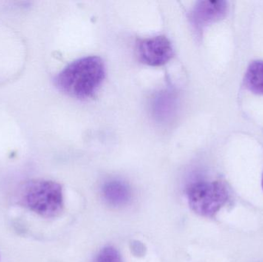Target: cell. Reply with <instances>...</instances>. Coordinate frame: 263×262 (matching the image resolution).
Wrapping results in <instances>:
<instances>
[{"label":"cell","instance_id":"cell-1","mask_svg":"<svg viewBox=\"0 0 263 262\" xmlns=\"http://www.w3.org/2000/svg\"><path fill=\"white\" fill-rule=\"evenodd\" d=\"M106 76L104 62L100 57L90 55L69 63L57 75L55 86L62 92L78 98L94 95Z\"/></svg>","mask_w":263,"mask_h":262},{"label":"cell","instance_id":"cell-2","mask_svg":"<svg viewBox=\"0 0 263 262\" xmlns=\"http://www.w3.org/2000/svg\"><path fill=\"white\" fill-rule=\"evenodd\" d=\"M20 198L25 207L43 218H55L64 208L63 187L49 180L28 182L22 188Z\"/></svg>","mask_w":263,"mask_h":262},{"label":"cell","instance_id":"cell-3","mask_svg":"<svg viewBox=\"0 0 263 262\" xmlns=\"http://www.w3.org/2000/svg\"><path fill=\"white\" fill-rule=\"evenodd\" d=\"M187 199L193 212L206 218L215 216L230 198L228 188L221 181H196L187 188Z\"/></svg>","mask_w":263,"mask_h":262},{"label":"cell","instance_id":"cell-4","mask_svg":"<svg viewBox=\"0 0 263 262\" xmlns=\"http://www.w3.org/2000/svg\"><path fill=\"white\" fill-rule=\"evenodd\" d=\"M137 53L142 63L150 66L166 64L174 55L171 42L165 35H156L139 39Z\"/></svg>","mask_w":263,"mask_h":262},{"label":"cell","instance_id":"cell-5","mask_svg":"<svg viewBox=\"0 0 263 262\" xmlns=\"http://www.w3.org/2000/svg\"><path fill=\"white\" fill-rule=\"evenodd\" d=\"M228 4L226 1H199L193 7L190 20L195 30L201 33L204 28L222 19L227 15Z\"/></svg>","mask_w":263,"mask_h":262},{"label":"cell","instance_id":"cell-6","mask_svg":"<svg viewBox=\"0 0 263 262\" xmlns=\"http://www.w3.org/2000/svg\"><path fill=\"white\" fill-rule=\"evenodd\" d=\"M102 195L109 206L121 207L126 206L130 201L132 191L129 185L125 182L112 179L103 185Z\"/></svg>","mask_w":263,"mask_h":262},{"label":"cell","instance_id":"cell-7","mask_svg":"<svg viewBox=\"0 0 263 262\" xmlns=\"http://www.w3.org/2000/svg\"><path fill=\"white\" fill-rule=\"evenodd\" d=\"M249 90L257 95H263V61L257 60L249 66L244 78Z\"/></svg>","mask_w":263,"mask_h":262},{"label":"cell","instance_id":"cell-8","mask_svg":"<svg viewBox=\"0 0 263 262\" xmlns=\"http://www.w3.org/2000/svg\"><path fill=\"white\" fill-rule=\"evenodd\" d=\"M94 262H123V261L117 249L112 246H108L99 252Z\"/></svg>","mask_w":263,"mask_h":262},{"label":"cell","instance_id":"cell-9","mask_svg":"<svg viewBox=\"0 0 263 262\" xmlns=\"http://www.w3.org/2000/svg\"><path fill=\"white\" fill-rule=\"evenodd\" d=\"M262 186L263 189V175H262Z\"/></svg>","mask_w":263,"mask_h":262}]
</instances>
